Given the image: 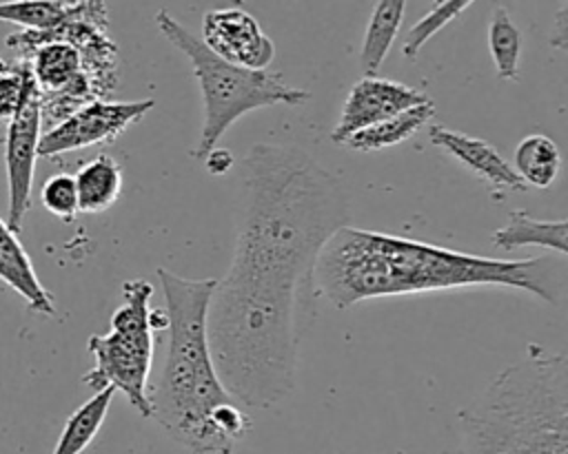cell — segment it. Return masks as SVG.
Returning <instances> with one entry per match:
<instances>
[{
  "label": "cell",
  "mask_w": 568,
  "mask_h": 454,
  "mask_svg": "<svg viewBox=\"0 0 568 454\" xmlns=\"http://www.w3.org/2000/svg\"><path fill=\"white\" fill-rule=\"evenodd\" d=\"M202 162L211 175H224L233 168V155L226 148H213Z\"/></svg>",
  "instance_id": "cell-24"
},
{
  "label": "cell",
  "mask_w": 568,
  "mask_h": 454,
  "mask_svg": "<svg viewBox=\"0 0 568 454\" xmlns=\"http://www.w3.org/2000/svg\"><path fill=\"white\" fill-rule=\"evenodd\" d=\"M200 40L222 60L251 71H266L275 58L273 40L260 29V22L240 7L206 11Z\"/></svg>",
  "instance_id": "cell-9"
},
{
  "label": "cell",
  "mask_w": 568,
  "mask_h": 454,
  "mask_svg": "<svg viewBox=\"0 0 568 454\" xmlns=\"http://www.w3.org/2000/svg\"><path fill=\"white\" fill-rule=\"evenodd\" d=\"M442 454H568V361L537 343L457 412Z\"/></svg>",
  "instance_id": "cell-4"
},
{
  "label": "cell",
  "mask_w": 568,
  "mask_h": 454,
  "mask_svg": "<svg viewBox=\"0 0 568 454\" xmlns=\"http://www.w3.org/2000/svg\"><path fill=\"white\" fill-rule=\"evenodd\" d=\"M404 13H406L404 0H382L375 4L362 40V49H359V66L364 78H377V71L384 64L397 38Z\"/></svg>",
  "instance_id": "cell-15"
},
{
  "label": "cell",
  "mask_w": 568,
  "mask_h": 454,
  "mask_svg": "<svg viewBox=\"0 0 568 454\" xmlns=\"http://www.w3.org/2000/svg\"><path fill=\"white\" fill-rule=\"evenodd\" d=\"M433 115H435V104L430 100L426 104L413 106L379 124H373L368 128L353 133L348 140H344L342 146L351 151H382V148L402 144L408 137H413L419 128H424L433 120Z\"/></svg>",
  "instance_id": "cell-16"
},
{
  "label": "cell",
  "mask_w": 568,
  "mask_h": 454,
  "mask_svg": "<svg viewBox=\"0 0 568 454\" xmlns=\"http://www.w3.org/2000/svg\"><path fill=\"white\" fill-rule=\"evenodd\" d=\"M155 24L160 33L191 62L195 80L202 91L204 122L200 131L197 146L191 151L193 159H204L213 148H217L220 137L235 124L242 115L266 109V106H300L311 100L306 89H297L284 82L280 73L251 71L233 62L222 60L204 42L178 22L166 9L155 13Z\"/></svg>",
  "instance_id": "cell-5"
},
{
  "label": "cell",
  "mask_w": 568,
  "mask_h": 454,
  "mask_svg": "<svg viewBox=\"0 0 568 454\" xmlns=\"http://www.w3.org/2000/svg\"><path fill=\"white\" fill-rule=\"evenodd\" d=\"M428 140L439 151L455 157L464 168H468L473 175L484 179V184L490 188L493 197H501L506 190L521 193L528 186L517 177L510 162L486 140L473 137L446 126H430Z\"/></svg>",
  "instance_id": "cell-11"
},
{
  "label": "cell",
  "mask_w": 568,
  "mask_h": 454,
  "mask_svg": "<svg viewBox=\"0 0 568 454\" xmlns=\"http://www.w3.org/2000/svg\"><path fill=\"white\" fill-rule=\"evenodd\" d=\"M488 51L499 80L519 78L521 33L504 4H497L488 22Z\"/></svg>",
  "instance_id": "cell-19"
},
{
  "label": "cell",
  "mask_w": 568,
  "mask_h": 454,
  "mask_svg": "<svg viewBox=\"0 0 568 454\" xmlns=\"http://www.w3.org/2000/svg\"><path fill=\"white\" fill-rule=\"evenodd\" d=\"M169 317L166 359L149 392L151 419L191 454H233L235 445L213 423L222 403L235 401L222 385L206 334L215 279H189L158 268Z\"/></svg>",
  "instance_id": "cell-3"
},
{
  "label": "cell",
  "mask_w": 568,
  "mask_h": 454,
  "mask_svg": "<svg viewBox=\"0 0 568 454\" xmlns=\"http://www.w3.org/2000/svg\"><path fill=\"white\" fill-rule=\"evenodd\" d=\"M113 394V388H104L84 401L75 412H71L51 454H82L98 436L111 407Z\"/></svg>",
  "instance_id": "cell-18"
},
{
  "label": "cell",
  "mask_w": 568,
  "mask_h": 454,
  "mask_svg": "<svg viewBox=\"0 0 568 454\" xmlns=\"http://www.w3.org/2000/svg\"><path fill=\"white\" fill-rule=\"evenodd\" d=\"M29 80L31 71L24 60L0 58V122L9 124V120L16 115Z\"/></svg>",
  "instance_id": "cell-22"
},
{
  "label": "cell",
  "mask_w": 568,
  "mask_h": 454,
  "mask_svg": "<svg viewBox=\"0 0 568 454\" xmlns=\"http://www.w3.org/2000/svg\"><path fill=\"white\" fill-rule=\"evenodd\" d=\"M493 246L501 250H515L524 246H539L557 252L559 257L568 255V221L559 219H535L526 210L515 208L508 213V219L501 228L490 235Z\"/></svg>",
  "instance_id": "cell-13"
},
{
  "label": "cell",
  "mask_w": 568,
  "mask_h": 454,
  "mask_svg": "<svg viewBox=\"0 0 568 454\" xmlns=\"http://www.w3.org/2000/svg\"><path fill=\"white\" fill-rule=\"evenodd\" d=\"M348 213L339 179L300 146L257 142L244 155L233 257L206 312L215 372L240 405L271 407L295 390L315 264Z\"/></svg>",
  "instance_id": "cell-1"
},
{
  "label": "cell",
  "mask_w": 568,
  "mask_h": 454,
  "mask_svg": "<svg viewBox=\"0 0 568 454\" xmlns=\"http://www.w3.org/2000/svg\"><path fill=\"white\" fill-rule=\"evenodd\" d=\"M40 202L53 217H58L67 224L73 221L80 213L73 175H69V173L51 175L40 188Z\"/></svg>",
  "instance_id": "cell-23"
},
{
  "label": "cell",
  "mask_w": 568,
  "mask_h": 454,
  "mask_svg": "<svg viewBox=\"0 0 568 454\" xmlns=\"http://www.w3.org/2000/svg\"><path fill=\"white\" fill-rule=\"evenodd\" d=\"M473 286L515 288L557 303L561 279L552 257H479L348 224L331 235L315 264L317 295L339 310L366 299Z\"/></svg>",
  "instance_id": "cell-2"
},
{
  "label": "cell",
  "mask_w": 568,
  "mask_h": 454,
  "mask_svg": "<svg viewBox=\"0 0 568 454\" xmlns=\"http://www.w3.org/2000/svg\"><path fill=\"white\" fill-rule=\"evenodd\" d=\"M0 279L13 292H18L33 312L49 314V317L55 314V301L51 292L38 279L36 268L24 246L18 239V233H13L2 217H0Z\"/></svg>",
  "instance_id": "cell-12"
},
{
  "label": "cell",
  "mask_w": 568,
  "mask_h": 454,
  "mask_svg": "<svg viewBox=\"0 0 568 454\" xmlns=\"http://www.w3.org/2000/svg\"><path fill=\"white\" fill-rule=\"evenodd\" d=\"M473 2L470 0H442L433 2L430 11L422 16L404 35L402 44V55L408 60H417L422 47L446 24H450L455 18H459Z\"/></svg>",
  "instance_id": "cell-21"
},
{
  "label": "cell",
  "mask_w": 568,
  "mask_h": 454,
  "mask_svg": "<svg viewBox=\"0 0 568 454\" xmlns=\"http://www.w3.org/2000/svg\"><path fill=\"white\" fill-rule=\"evenodd\" d=\"M566 13H568V7L564 4L561 9H559V13H557V22H555V27H552V31H550V44L552 47H557V49H566L568 47V31H566Z\"/></svg>",
  "instance_id": "cell-25"
},
{
  "label": "cell",
  "mask_w": 568,
  "mask_h": 454,
  "mask_svg": "<svg viewBox=\"0 0 568 454\" xmlns=\"http://www.w3.org/2000/svg\"><path fill=\"white\" fill-rule=\"evenodd\" d=\"M155 106V100H135V102H111V100H91L80 106L58 126L49 128L40 137L38 155L53 157L69 151L106 144L120 137L131 124L140 122L146 111Z\"/></svg>",
  "instance_id": "cell-8"
},
{
  "label": "cell",
  "mask_w": 568,
  "mask_h": 454,
  "mask_svg": "<svg viewBox=\"0 0 568 454\" xmlns=\"http://www.w3.org/2000/svg\"><path fill=\"white\" fill-rule=\"evenodd\" d=\"M42 137L40 115V91L33 78L27 84L20 109L7 124L4 137V166H7V190H9V221L13 233H20L27 213L31 210V188L36 175L38 146Z\"/></svg>",
  "instance_id": "cell-7"
},
{
  "label": "cell",
  "mask_w": 568,
  "mask_h": 454,
  "mask_svg": "<svg viewBox=\"0 0 568 454\" xmlns=\"http://www.w3.org/2000/svg\"><path fill=\"white\" fill-rule=\"evenodd\" d=\"M78 11V2L64 0H13L0 2V22H13L27 31H51L69 22Z\"/></svg>",
  "instance_id": "cell-20"
},
{
  "label": "cell",
  "mask_w": 568,
  "mask_h": 454,
  "mask_svg": "<svg viewBox=\"0 0 568 454\" xmlns=\"http://www.w3.org/2000/svg\"><path fill=\"white\" fill-rule=\"evenodd\" d=\"M73 182L78 190V210L84 215H95L104 213L118 202L124 175L122 166L111 155L100 153L78 168Z\"/></svg>",
  "instance_id": "cell-14"
},
{
  "label": "cell",
  "mask_w": 568,
  "mask_h": 454,
  "mask_svg": "<svg viewBox=\"0 0 568 454\" xmlns=\"http://www.w3.org/2000/svg\"><path fill=\"white\" fill-rule=\"evenodd\" d=\"M510 166L528 188H548L559 175L561 153L548 135L532 133L515 146Z\"/></svg>",
  "instance_id": "cell-17"
},
{
  "label": "cell",
  "mask_w": 568,
  "mask_h": 454,
  "mask_svg": "<svg viewBox=\"0 0 568 454\" xmlns=\"http://www.w3.org/2000/svg\"><path fill=\"white\" fill-rule=\"evenodd\" d=\"M151 297L153 286L146 279L122 283V306L111 314V330L89 337L87 348L95 365L82 376V383L95 392L104 388L124 392L144 419H151L149 376L155 348V334L149 321Z\"/></svg>",
  "instance_id": "cell-6"
},
{
  "label": "cell",
  "mask_w": 568,
  "mask_h": 454,
  "mask_svg": "<svg viewBox=\"0 0 568 454\" xmlns=\"http://www.w3.org/2000/svg\"><path fill=\"white\" fill-rule=\"evenodd\" d=\"M426 102H430V97L408 84L384 78H359L344 100L331 142L342 146L353 133Z\"/></svg>",
  "instance_id": "cell-10"
}]
</instances>
